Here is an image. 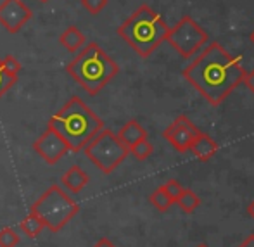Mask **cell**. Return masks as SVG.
I'll return each mask as SVG.
<instances>
[{
  "label": "cell",
  "instance_id": "obj_1",
  "mask_svg": "<svg viewBox=\"0 0 254 247\" xmlns=\"http://www.w3.org/2000/svg\"><path fill=\"white\" fill-rule=\"evenodd\" d=\"M246 69L237 57L213 42L184 69V78L213 106H220L244 81Z\"/></svg>",
  "mask_w": 254,
  "mask_h": 247
},
{
  "label": "cell",
  "instance_id": "obj_2",
  "mask_svg": "<svg viewBox=\"0 0 254 247\" xmlns=\"http://www.w3.org/2000/svg\"><path fill=\"white\" fill-rule=\"evenodd\" d=\"M47 126L54 128L66 140L71 152H81L104 128V121L80 97H71L49 120Z\"/></svg>",
  "mask_w": 254,
  "mask_h": 247
},
{
  "label": "cell",
  "instance_id": "obj_3",
  "mask_svg": "<svg viewBox=\"0 0 254 247\" xmlns=\"http://www.w3.org/2000/svg\"><path fill=\"white\" fill-rule=\"evenodd\" d=\"M66 73L90 95L99 92L120 73V66L99 47L95 42L83 45L76 52L74 59L67 62Z\"/></svg>",
  "mask_w": 254,
  "mask_h": 247
},
{
  "label": "cell",
  "instance_id": "obj_4",
  "mask_svg": "<svg viewBox=\"0 0 254 247\" xmlns=\"http://www.w3.org/2000/svg\"><path fill=\"white\" fill-rule=\"evenodd\" d=\"M168 30L170 26L152 7L140 5L123 24H120L118 35L142 59H147L163 42H166Z\"/></svg>",
  "mask_w": 254,
  "mask_h": 247
},
{
  "label": "cell",
  "instance_id": "obj_5",
  "mask_svg": "<svg viewBox=\"0 0 254 247\" xmlns=\"http://www.w3.org/2000/svg\"><path fill=\"white\" fill-rule=\"evenodd\" d=\"M30 211L44 221L49 230L57 234L80 213V204L71 199L61 185H51L35 200Z\"/></svg>",
  "mask_w": 254,
  "mask_h": 247
},
{
  "label": "cell",
  "instance_id": "obj_6",
  "mask_svg": "<svg viewBox=\"0 0 254 247\" xmlns=\"http://www.w3.org/2000/svg\"><path fill=\"white\" fill-rule=\"evenodd\" d=\"M83 152L95 168L109 175L123 163L130 154V149L123 145L118 135L109 128H102L83 147Z\"/></svg>",
  "mask_w": 254,
  "mask_h": 247
},
{
  "label": "cell",
  "instance_id": "obj_7",
  "mask_svg": "<svg viewBox=\"0 0 254 247\" xmlns=\"http://www.w3.org/2000/svg\"><path fill=\"white\" fill-rule=\"evenodd\" d=\"M209 37L201 28V24L190 16H184L173 28L168 30L166 42L171 45L184 59L194 57L195 54L207 44Z\"/></svg>",
  "mask_w": 254,
  "mask_h": 247
},
{
  "label": "cell",
  "instance_id": "obj_8",
  "mask_svg": "<svg viewBox=\"0 0 254 247\" xmlns=\"http://www.w3.org/2000/svg\"><path fill=\"white\" fill-rule=\"evenodd\" d=\"M199 133H201V130L185 114H182L173 123L168 124V128L163 131V138H166V142H170V145L175 150L187 152V150H190V145L194 144Z\"/></svg>",
  "mask_w": 254,
  "mask_h": 247
},
{
  "label": "cell",
  "instance_id": "obj_9",
  "mask_svg": "<svg viewBox=\"0 0 254 247\" xmlns=\"http://www.w3.org/2000/svg\"><path fill=\"white\" fill-rule=\"evenodd\" d=\"M33 150L51 166L57 164L66 154L71 152L66 140L51 126H47V130L33 142Z\"/></svg>",
  "mask_w": 254,
  "mask_h": 247
},
{
  "label": "cell",
  "instance_id": "obj_10",
  "mask_svg": "<svg viewBox=\"0 0 254 247\" xmlns=\"http://www.w3.org/2000/svg\"><path fill=\"white\" fill-rule=\"evenodd\" d=\"M33 17V10L23 0H2L0 2V26L16 35Z\"/></svg>",
  "mask_w": 254,
  "mask_h": 247
},
{
  "label": "cell",
  "instance_id": "obj_11",
  "mask_svg": "<svg viewBox=\"0 0 254 247\" xmlns=\"http://www.w3.org/2000/svg\"><path fill=\"white\" fill-rule=\"evenodd\" d=\"M88 180H90L88 173H85L78 164L71 166L69 170L61 177V184H63V187L66 188L67 192H71V194H78V192L83 190V188L87 187Z\"/></svg>",
  "mask_w": 254,
  "mask_h": 247
},
{
  "label": "cell",
  "instance_id": "obj_12",
  "mask_svg": "<svg viewBox=\"0 0 254 247\" xmlns=\"http://www.w3.org/2000/svg\"><path fill=\"white\" fill-rule=\"evenodd\" d=\"M116 135H118V138L123 142V145H127L128 149H131L135 144H138L140 140L147 138V131H145V128L142 126L137 120L127 121Z\"/></svg>",
  "mask_w": 254,
  "mask_h": 247
},
{
  "label": "cell",
  "instance_id": "obj_13",
  "mask_svg": "<svg viewBox=\"0 0 254 247\" xmlns=\"http://www.w3.org/2000/svg\"><path fill=\"white\" fill-rule=\"evenodd\" d=\"M190 152L194 154L199 161L206 163V161H209L211 157L218 152V144L214 142V138L211 137V135L202 133L201 131V133L197 135V138L194 140V144L190 145Z\"/></svg>",
  "mask_w": 254,
  "mask_h": 247
},
{
  "label": "cell",
  "instance_id": "obj_14",
  "mask_svg": "<svg viewBox=\"0 0 254 247\" xmlns=\"http://www.w3.org/2000/svg\"><path fill=\"white\" fill-rule=\"evenodd\" d=\"M59 42H61V45H63V47L66 49L69 54H76L78 50H80L85 45L87 38H85V35L81 33L78 26H67L66 30L61 33Z\"/></svg>",
  "mask_w": 254,
  "mask_h": 247
},
{
  "label": "cell",
  "instance_id": "obj_15",
  "mask_svg": "<svg viewBox=\"0 0 254 247\" xmlns=\"http://www.w3.org/2000/svg\"><path fill=\"white\" fill-rule=\"evenodd\" d=\"M19 228L24 235H28L30 239H35L42 234V230L45 228V225H44V221L37 216V214L30 211V214H28V216L19 223Z\"/></svg>",
  "mask_w": 254,
  "mask_h": 247
},
{
  "label": "cell",
  "instance_id": "obj_16",
  "mask_svg": "<svg viewBox=\"0 0 254 247\" xmlns=\"http://www.w3.org/2000/svg\"><path fill=\"white\" fill-rule=\"evenodd\" d=\"M175 204H178L185 214H192L199 207L201 199H199V195L195 194L194 190H190V188H184V190H182V194L178 195V199H177V202H175Z\"/></svg>",
  "mask_w": 254,
  "mask_h": 247
},
{
  "label": "cell",
  "instance_id": "obj_17",
  "mask_svg": "<svg viewBox=\"0 0 254 247\" xmlns=\"http://www.w3.org/2000/svg\"><path fill=\"white\" fill-rule=\"evenodd\" d=\"M149 200H151V204L154 207H156L157 211H161V213H164V211H168L171 206H173V199L168 195L166 188L161 185V187H157L156 190L151 194V197H149Z\"/></svg>",
  "mask_w": 254,
  "mask_h": 247
},
{
  "label": "cell",
  "instance_id": "obj_18",
  "mask_svg": "<svg viewBox=\"0 0 254 247\" xmlns=\"http://www.w3.org/2000/svg\"><path fill=\"white\" fill-rule=\"evenodd\" d=\"M154 152V147L152 144L147 140V138H144V140H140L138 144H135L133 147L130 149V154H133V157L137 161H145L149 159V157L152 156Z\"/></svg>",
  "mask_w": 254,
  "mask_h": 247
},
{
  "label": "cell",
  "instance_id": "obj_19",
  "mask_svg": "<svg viewBox=\"0 0 254 247\" xmlns=\"http://www.w3.org/2000/svg\"><path fill=\"white\" fill-rule=\"evenodd\" d=\"M21 237L14 228L7 227L0 230V247H16L19 244Z\"/></svg>",
  "mask_w": 254,
  "mask_h": 247
},
{
  "label": "cell",
  "instance_id": "obj_20",
  "mask_svg": "<svg viewBox=\"0 0 254 247\" xmlns=\"http://www.w3.org/2000/svg\"><path fill=\"white\" fill-rule=\"evenodd\" d=\"M2 61V67H3V71H5L7 74H10V76H17V74L21 73V69H23V66H21V62L16 59L14 56H5L3 59H0Z\"/></svg>",
  "mask_w": 254,
  "mask_h": 247
},
{
  "label": "cell",
  "instance_id": "obj_21",
  "mask_svg": "<svg viewBox=\"0 0 254 247\" xmlns=\"http://www.w3.org/2000/svg\"><path fill=\"white\" fill-rule=\"evenodd\" d=\"M16 83H17V76H10V74H7L2 67V61H0V99H2Z\"/></svg>",
  "mask_w": 254,
  "mask_h": 247
},
{
  "label": "cell",
  "instance_id": "obj_22",
  "mask_svg": "<svg viewBox=\"0 0 254 247\" xmlns=\"http://www.w3.org/2000/svg\"><path fill=\"white\" fill-rule=\"evenodd\" d=\"M81 5L85 7V10L92 14V16H97L99 12H102L107 5V0H81Z\"/></svg>",
  "mask_w": 254,
  "mask_h": 247
},
{
  "label": "cell",
  "instance_id": "obj_23",
  "mask_svg": "<svg viewBox=\"0 0 254 247\" xmlns=\"http://www.w3.org/2000/svg\"><path fill=\"white\" fill-rule=\"evenodd\" d=\"M163 187L166 188L168 195H170V197L173 199V202H177L178 195H180V194H182V190H184V187H182V185L178 184L177 180H168L166 184L163 185Z\"/></svg>",
  "mask_w": 254,
  "mask_h": 247
},
{
  "label": "cell",
  "instance_id": "obj_24",
  "mask_svg": "<svg viewBox=\"0 0 254 247\" xmlns=\"http://www.w3.org/2000/svg\"><path fill=\"white\" fill-rule=\"evenodd\" d=\"M242 83L246 85V87L249 88V90L254 94V69H251L249 73H246V76H244V81Z\"/></svg>",
  "mask_w": 254,
  "mask_h": 247
},
{
  "label": "cell",
  "instance_id": "obj_25",
  "mask_svg": "<svg viewBox=\"0 0 254 247\" xmlns=\"http://www.w3.org/2000/svg\"><path fill=\"white\" fill-rule=\"evenodd\" d=\"M94 247H118V246H116V244H113V242H111L107 237H102V239H99L97 244H95Z\"/></svg>",
  "mask_w": 254,
  "mask_h": 247
},
{
  "label": "cell",
  "instance_id": "obj_26",
  "mask_svg": "<svg viewBox=\"0 0 254 247\" xmlns=\"http://www.w3.org/2000/svg\"><path fill=\"white\" fill-rule=\"evenodd\" d=\"M239 247H254V235H249V237L246 239V241L242 242Z\"/></svg>",
  "mask_w": 254,
  "mask_h": 247
},
{
  "label": "cell",
  "instance_id": "obj_27",
  "mask_svg": "<svg viewBox=\"0 0 254 247\" xmlns=\"http://www.w3.org/2000/svg\"><path fill=\"white\" fill-rule=\"evenodd\" d=\"M248 213H249V216H251L253 220H254V200L248 206Z\"/></svg>",
  "mask_w": 254,
  "mask_h": 247
},
{
  "label": "cell",
  "instance_id": "obj_28",
  "mask_svg": "<svg viewBox=\"0 0 254 247\" xmlns=\"http://www.w3.org/2000/svg\"><path fill=\"white\" fill-rule=\"evenodd\" d=\"M195 247H209L207 244H199V246H195Z\"/></svg>",
  "mask_w": 254,
  "mask_h": 247
},
{
  "label": "cell",
  "instance_id": "obj_29",
  "mask_svg": "<svg viewBox=\"0 0 254 247\" xmlns=\"http://www.w3.org/2000/svg\"><path fill=\"white\" fill-rule=\"evenodd\" d=\"M251 42H253V45H254V31L251 33Z\"/></svg>",
  "mask_w": 254,
  "mask_h": 247
},
{
  "label": "cell",
  "instance_id": "obj_30",
  "mask_svg": "<svg viewBox=\"0 0 254 247\" xmlns=\"http://www.w3.org/2000/svg\"><path fill=\"white\" fill-rule=\"evenodd\" d=\"M40 2H49V0H40Z\"/></svg>",
  "mask_w": 254,
  "mask_h": 247
}]
</instances>
